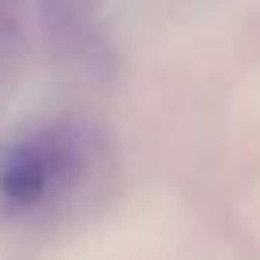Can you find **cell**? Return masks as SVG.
<instances>
[{"label":"cell","instance_id":"obj_1","mask_svg":"<svg viewBox=\"0 0 260 260\" xmlns=\"http://www.w3.org/2000/svg\"><path fill=\"white\" fill-rule=\"evenodd\" d=\"M68 150L54 139H25L0 157V203L11 210L40 207L68 175Z\"/></svg>","mask_w":260,"mask_h":260}]
</instances>
